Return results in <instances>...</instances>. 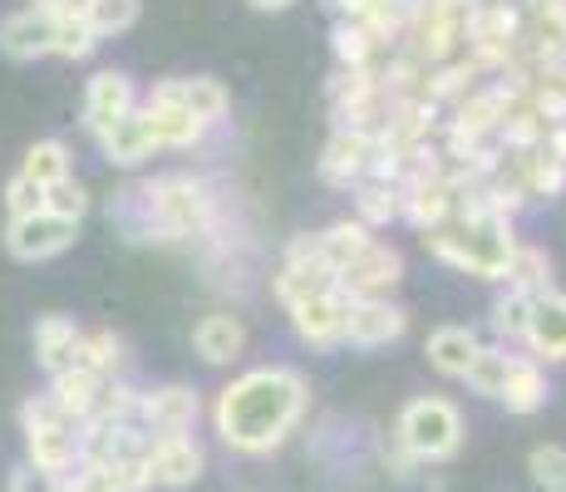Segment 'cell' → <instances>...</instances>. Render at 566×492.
<instances>
[{
  "mask_svg": "<svg viewBox=\"0 0 566 492\" xmlns=\"http://www.w3.org/2000/svg\"><path fill=\"white\" fill-rule=\"evenodd\" d=\"M306 414H311V385L301 369L256 365V369H242L232 385L217 389L212 429L232 453L266 458L301 429Z\"/></svg>",
  "mask_w": 566,
  "mask_h": 492,
  "instance_id": "cell-1",
  "label": "cell"
},
{
  "mask_svg": "<svg viewBox=\"0 0 566 492\" xmlns=\"http://www.w3.org/2000/svg\"><path fill=\"white\" fill-rule=\"evenodd\" d=\"M217 222V197L192 172H163L108 197V227L124 242H192Z\"/></svg>",
  "mask_w": 566,
  "mask_h": 492,
  "instance_id": "cell-2",
  "label": "cell"
},
{
  "mask_svg": "<svg viewBox=\"0 0 566 492\" xmlns=\"http://www.w3.org/2000/svg\"><path fill=\"white\" fill-rule=\"evenodd\" d=\"M423 247H429L443 266L463 271V276L503 281L507 261H513V251H517V232H513V217L473 212V207H463V192H459V212L443 227L423 232Z\"/></svg>",
  "mask_w": 566,
  "mask_h": 492,
  "instance_id": "cell-3",
  "label": "cell"
},
{
  "mask_svg": "<svg viewBox=\"0 0 566 492\" xmlns=\"http://www.w3.org/2000/svg\"><path fill=\"white\" fill-rule=\"evenodd\" d=\"M20 433H25V463L45 468L54 478L80 473V448H84V423H74L50 394L20 404Z\"/></svg>",
  "mask_w": 566,
  "mask_h": 492,
  "instance_id": "cell-4",
  "label": "cell"
},
{
  "mask_svg": "<svg viewBox=\"0 0 566 492\" xmlns=\"http://www.w3.org/2000/svg\"><path fill=\"white\" fill-rule=\"evenodd\" d=\"M389 439L405 443L423 468L449 463V458L463 448V414H459V404L443 399V394H419V399H409L405 409H399Z\"/></svg>",
  "mask_w": 566,
  "mask_h": 492,
  "instance_id": "cell-5",
  "label": "cell"
},
{
  "mask_svg": "<svg viewBox=\"0 0 566 492\" xmlns=\"http://www.w3.org/2000/svg\"><path fill=\"white\" fill-rule=\"evenodd\" d=\"M483 0H419L409 20V35L399 50H409L413 60H423L429 70L468 54V25H473Z\"/></svg>",
  "mask_w": 566,
  "mask_h": 492,
  "instance_id": "cell-6",
  "label": "cell"
},
{
  "mask_svg": "<svg viewBox=\"0 0 566 492\" xmlns=\"http://www.w3.org/2000/svg\"><path fill=\"white\" fill-rule=\"evenodd\" d=\"M331 291H335V271L321 261V242H315V232L291 237L276 281H271V295H276L286 311H296V305L315 301V295H331Z\"/></svg>",
  "mask_w": 566,
  "mask_h": 492,
  "instance_id": "cell-7",
  "label": "cell"
},
{
  "mask_svg": "<svg viewBox=\"0 0 566 492\" xmlns=\"http://www.w3.org/2000/svg\"><path fill=\"white\" fill-rule=\"evenodd\" d=\"M399 281H405V257L389 242H379V237L345 271H335V291H340L345 301H385Z\"/></svg>",
  "mask_w": 566,
  "mask_h": 492,
  "instance_id": "cell-8",
  "label": "cell"
},
{
  "mask_svg": "<svg viewBox=\"0 0 566 492\" xmlns=\"http://www.w3.org/2000/svg\"><path fill=\"white\" fill-rule=\"evenodd\" d=\"M148 488H163V492H182L192 488L198 478L207 473V453L192 433H172V439H154L148 443Z\"/></svg>",
  "mask_w": 566,
  "mask_h": 492,
  "instance_id": "cell-9",
  "label": "cell"
},
{
  "mask_svg": "<svg viewBox=\"0 0 566 492\" xmlns=\"http://www.w3.org/2000/svg\"><path fill=\"white\" fill-rule=\"evenodd\" d=\"M202 414L198 389L188 385H158L138 399V423H144L148 439H172V433H192Z\"/></svg>",
  "mask_w": 566,
  "mask_h": 492,
  "instance_id": "cell-10",
  "label": "cell"
},
{
  "mask_svg": "<svg viewBox=\"0 0 566 492\" xmlns=\"http://www.w3.org/2000/svg\"><path fill=\"white\" fill-rule=\"evenodd\" d=\"M74 237H80V227L54 217V212H35V217L6 222V251L15 261H50V257H60V251H70Z\"/></svg>",
  "mask_w": 566,
  "mask_h": 492,
  "instance_id": "cell-11",
  "label": "cell"
},
{
  "mask_svg": "<svg viewBox=\"0 0 566 492\" xmlns=\"http://www.w3.org/2000/svg\"><path fill=\"white\" fill-rule=\"evenodd\" d=\"M128 114H138V90L124 70H99L84 90V128L94 134V144L108 134L114 124H124Z\"/></svg>",
  "mask_w": 566,
  "mask_h": 492,
  "instance_id": "cell-12",
  "label": "cell"
},
{
  "mask_svg": "<svg viewBox=\"0 0 566 492\" xmlns=\"http://www.w3.org/2000/svg\"><path fill=\"white\" fill-rule=\"evenodd\" d=\"M148 98H168V104H182L198 124L217 128L227 118V108H232V94H227L222 80H212V74H178V80H158L154 94Z\"/></svg>",
  "mask_w": 566,
  "mask_h": 492,
  "instance_id": "cell-13",
  "label": "cell"
},
{
  "mask_svg": "<svg viewBox=\"0 0 566 492\" xmlns=\"http://www.w3.org/2000/svg\"><path fill=\"white\" fill-rule=\"evenodd\" d=\"M375 138L355 134V128H335L321 148V182L331 188H360L369 178V163H375Z\"/></svg>",
  "mask_w": 566,
  "mask_h": 492,
  "instance_id": "cell-14",
  "label": "cell"
},
{
  "mask_svg": "<svg viewBox=\"0 0 566 492\" xmlns=\"http://www.w3.org/2000/svg\"><path fill=\"white\" fill-rule=\"evenodd\" d=\"M409 331V311L399 301H350V315H345V345L355 349H379L395 345L399 335Z\"/></svg>",
  "mask_w": 566,
  "mask_h": 492,
  "instance_id": "cell-15",
  "label": "cell"
},
{
  "mask_svg": "<svg viewBox=\"0 0 566 492\" xmlns=\"http://www.w3.org/2000/svg\"><path fill=\"white\" fill-rule=\"evenodd\" d=\"M522 345L537 365H566V291H547L532 301Z\"/></svg>",
  "mask_w": 566,
  "mask_h": 492,
  "instance_id": "cell-16",
  "label": "cell"
},
{
  "mask_svg": "<svg viewBox=\"0 0 566 492\" xmlns=\"http://www.w3.org/2000/svg\"><path fill=\"white\" fill-rule=\"evenodd\" d=\"M0 54L15 64L54 54V15L40 6H25V10H15V15H6L0 20Z\"/></svg>",
  "mask_w": 566,
  "mask_h": 492,
  "instance_id": "cell-17",
  "label": "cell"
},
{
  "mask_svg": "<svg viewBox=\"0 0 566 492\" xmlns=\"http://www.w3.org/2000/svg\"><path fill=\"white\" fill-rule=\"evenodd\" d=\"M286 315H291L296 335L311 349H340L345 345V315H350V301H345L340 291L315 295V301L296 305V311H286Z\"/></svg>",
  "mask_w": 566,
  "mask_h": 492,
  "instance_id": "cell-18",
  "label": "cell"
},
{
  "mask_svg": "<svg viewBox=\"0 0 566 492\" xmlns=\"http://www.w3.org/2000/svg\"><path fill=\"white\" fill-rule=\"evenodd\" d=\"M192 349H198L202 365H237L247 349V325L232 311H207L192 325Z\"/></svg>",
  "mask_w": 566,
  "mask_h": 492,
  "instance_id": "cell-19",
  "label": "cell"
},
{
  "mask_svg": "<svg viewBox=\"0 0 566 492\" xmlns=\"http://www.w3.org/2000/svg\"><path fill=\"white\" fill-rule=\"evenodd\" d=\"M80 341H84V331L70 321V315H40L35 331H30V345H35V365L45 369L50 379L64 375V369H74Z\"/></svg>",
  "mask_w": 566,
  "mask_h": 492,
  "instance_id": "cell-20",
  "label": "cell"
},
{
  "mask_svg": "<svg viewBox=\"0 0 566 492\" xmlns=\"http://www.w3.org/2000/svg\"><path fill=\"white\" fill-rule=\"evenodd\" d=\"M138 114H144L148 134H154V148H192L207 138V124H198L188 108L168 104V98H144Z\"/></svg>",
  "mask_w": 566,
  "mask_h": 492,
  "instance_id": "cell-21",
  "label": "cell"
},
{
  "mask_svg": "<svg viewBox=\"0 0 566 492\" xmlns=\"http://www.w3.org/2000/svg\"><path fill=\"white\" fill-rule=\"evenodd\" d=\"M478 349H483V341H478L468 325H439V331L429 335V345H423V355H429V365L439 369V375L468 379V369H473Z\"/></svg>",
  "mask_w": 566,
  "mask_h": 492,
  "instance_id": "cell-22",
  "label": "cell"
},
{
  "mask_svg": "<svg viewBox=\"0 0 566 492\" xmlns=\"http://www.w3.org/2000/svg\"><path fill=\"white\" fill-rule=\"evenodd\" d=\"M99 153L114 168H138L144 158H154V134H148V124H144V114H128L124 124H114L108 134L99 138Z\"/></svg>",
  "mask_w": 566,
  "mask_h": 492,
  "instance_id": "cell-23",
  "label": "cell"
},
{
  "mask_svg": "<svg viewBox=\"0 0 566 492\" xmlns=\"http://www.w3.org/2000/svg\"><path fill=\"white\" fill-rule=\"evenodd\" d=\"M547 394H552V385H547V369L537 365L532 355H517L513 359V375H507V389H503V409L507 414H537L542 404H547Z\"/></svg>",
  "mask_w": 566,
  "mask_h": 492,
  "instance_id": "cell-24",
  "label": "cell"
},
{
  "mask_svg": "<svg viewBox=\"0 0 566 492\" xmlns=\"http://www.w3.org/2000/svg\"><path fill=\"white\" fill-rule=\"evenodd\" d=\"M405 217V182H379V178H365L355 188V222H365L369 232L375 227H389Z\"/></svg>",
  "mask_w": 566,
  "mask_h": 492,
  "instance_id": "cell-25",
  "label": "cell"
},
{
  "mask_svg": "<svg viewBox=\"0 0 566 492\" xmlns=\"http://www.w3.org/2000/svg\"><path fill=\"white\" fill-rule=\"evenodd\" d=\"M99 389H104V379H94L90 369H64V375L50 379L45 394L60 404L64 414H70L74 423H90L94 419V404H99Z\"/></svg>",
  "mask_w": 566,
  "mask_h": 492,
  "instance_id": "cell-26",
  "label": "cell"
},
{
  "mask_svg": "<svg viewBox=\"0 0 566 492\" xmlns=\"http://www.w3.org/2000/svg\"><path fill=\"white\" fill-rule=\"evenodd\" d=\"M315 242H321V261H325V266L345 271L369 242H375V232H369L365 222H355V217H340V222H331L325 232H315Z\"/></svg>",
  "mask_w": 566,
  "mask_h": 492,
  "instance_id": "cell-27",
  "label": "cell"
},
{
  "mask_svg": "<svg viewBox=\"0 0 566 492\" xmlns=\"http://www.w3.org/2000/svg\"><path fill=\"white\" fill-rule=\"evenodd\" d=\"M507 291H522V295H547L557 291V281H552V257L542 247L532 242H517L513 261H507Z\"/></svg>",
  "mask_w": 566,
  "mask_h": 492,
  "instance_id": "cell-28",
  "label": "cell"
},
{
  "mask_svg": "<svg viewBox=\"0 0 566 492\" xmlns=\"http://www.w3.org/2000/svg\"><path fill=\"white\" fill-rule=\"evenodd\" d=\"M124 335L114 331H84L80 341V355H74V369H90L94 379H118L124 369Z\"/></svg>",
  "mask_w": 566,
  "mask_h": 492,
  "instance_id": "cell-29",
  "label": "cell"
},
{
  "mask_svg": "<svg viewBox=\"0 0 566 492\" xmlns=\"http://www.w3.org/2000/svg\"><path fill=\"white\" fill-rule=\"evenodd\" d=\"M513 359H517V355H507V345H483V349H478V359H473V369H468L463 385L473 389L478 399H503L507 375H513Z\"/></svg>",
  "mask_w": 566,
  "mask_h": 492,
  "instance_id": "cell-30",
  "label": "cell"
},
{
  "mask_svg": "<svg viewBox=\"0 0 566 492\" xmlns=\"http://www.w3.org/2000/svg\"><path fill=\"white\" fill-rule=\"evenodd\" d=\"M20 172H25L30 182H40V188H54V182L74 178V158H70V148H64L60 138H40V144L25 148Z\"/></svg>",
  "mask_w": 566,
  "mask_h": 492,
  "instance_id": "cell-31",
  "label": "cell"
},
{
  "mask_svg": "<svg viewBox=\"0 0 566 492\" xmlns=\"http://www.w3.org/2000/svg\"><path fill=\"white\" fill-rule=\"evenodd\" d=\"M532 301L537 295H522V291H503L493 301V335L503 345H522V335H527V315H532Z\"/></svg>",
  "mask_w": 566,
  "mask_h": 492,
  "instance_id": "cell-32",
  "label": "cell"
},
{
  "mask_svg": "<svg viewBox=\"0 0 566 492\" xmlns=\"http://www.w3.org/2000/svg\"><path fill=\"white\" fill-rule=\"evenodd\" d=\"M99 50V35L90 30V20L84 15H54V54L60 60H90V54Z\"/></svg>",
  "mask_w": 566,
  "mask_h": 492,
  "instance_id": "cell-33",
  "label": "cell"
},
{
  "mask_svg": "<svg viewBox=\"0 0 566 492\" xmlns=\"http://www.w3.org/2000/svg\"><path fill=\"white\" fill-rule=\"evenodd\" d=\"M84 20H90V30L99 40H114V35H124V30L138 25V0H90Z\"/></svg>",
  "mask_w": 566,
  "mask_h": 492,
  "instance_id": "cell-34",
  "label": "cell"
},
{
  "mask_svg": "<svg viewBox=\"0 0 566 492\" xmlns=\"http://www.w3.org/2000/svg\"><path fill=\"white\" fill-rule=\"evenodd\" d=\"M527 473L542 492H566V448L562 443H537L527 453Z\"/></svg>",
  "mask_w": 566,
  "mask_h": 492,
  "instance_id": "cell-35",
  "label": "cell"
},
{
  "mask_svg": "<svg viewBox=\"0 0 566 492\" xmlns=\"http://www.w3.org/2000/svg\"><path fill=\"white\" fill-rule=\"evenodd\" d=\"M45 212H54V217H64V222L80 227L84 212H90V188H84L80 178L54 182V188H45Z\"/></svg>",
  "mask_w": 566,
  "mask_h": 492,
  "instance_id": "cell-36",
  "label": "cell"
},
{
  "mask_svg": "<svg viewBox=\"0 0 566 492\" xmlns=\"http://www.w3.org/2000/svg\"><path fill=\"white\" fill-rule=\"evenodd\" d=\"M6 212H10V222H15V217H35V212H45V188H40V182H30L25 172H15V178L6 182Z\"/></svg>",
  "mask_w": 566,
  "mask_h": 492,
  "instance_id": "cell-37",
  "label": "cell"
},
{
  "mask_svg": "<svg viewBox=\"0 0 566 492\" xmlns=\"http://www.w3.org/2000/svg\"><path fill=\"white\" fill-rule=\"evenodd\" d=\"M60 488H64V478L45 473V468H30V463L10 468V483H6V492H60Z\"/></svg>",
  "mask_w": 566,
  "mask_h": 492,
  "instance_id": "cell-38",
  "label": "cell"
},
{
  "mask_svg": "<svg viewBox=\"0 0 566 492\" xmlns=\"http://www.w3.org/2000/svg\"><path fill=\"white\" fill-rule=\"evenodd\" d=\"M379 458H385L389 478H399V483H413V478H419V473H423V463H419V458H413V453H409V448H405V443H395V439H389V443H385V453H379Z\"/></svg>",
  "mask_w": 566,
  "mask_h": 492,
  "instance_id": "cell-39",
  "label": "cell"
},
{
  "mask_svg": "<svg viewBox=\"0 0 566 492\" xmlns=\"http://www.w3.org/2000/svg\"><path fill=\"white\" fill-rule=\"evenodd\" d=\"M30 6L50 10V15H84V10H90V0H30Z\"/></svg>",
  "mask_w": 566,
  "mask_h": 492,
  "instance_id": "cell-40",
  "label": "cell"
},
{
  "mask_svg": "<svg viewBox=\"0 0 566 492\" xmlns=\"http://www.w3.org/2000/svg\"><path fill=\"white\" fill-rule=\"evenodd\" d=\"M542 148H547L552 158L566 168V118H562V124H552V134H547V144H542Z\"/></svg>",
  "mask_w": 566,
  "mask_h": 492,
  "instance_id": "cell-41",
  "label": "cell"
},
{
  "mask_svg": "<svg viewBox=\"0 0 566 492\" xmlns=\"http://www.w3.org/2000/svg\"><path fill=\"white\" fill-rule=\"evenodd\" d=\"M84 483V492H128V488H118V483H108V478H99V473H74Z\"/></svg>",
  "mask_w": 566,
  "mask_h": 492,
  "instance_id": "cell-42",
  "label": "cell"
},
{
  "mask_svg": "<svg viewBox=\"0 0 566 492\" xmlns=\"http://www.w3.org/2000/svg\"><path fill=\"white\" fill-rule=\"evenodd\" d=\"M252 10H266V15H281V10H291L296 0H247Z\"/></svg>",
  "mask_w": 566,
  "mask_h": 492,
  "instance_id": "cell-43",
  "label": "cell"
},
{
  "mask_svg": "<svg viewBox=\"0 0 566 492\" xmlns=\"http://www.w3.org/2000/svg\"><path fill=\"white\" fill-rule=\"evenodd\" d=\"M60 492H84V483H80V478L70 473V478H64V488H60Z\"/></svg>",
  "mask_w": 566,
  "mask_h": 492,
  "instance_id": "cell-44",
  "label": "cell"
},
{
  "mask_svg": "<svg viewBox=\"0 0 566 492\" xmlns=\"http://www.w3.org/2000/svg\"><path fill=\"white\" fill-rule=\"evenodd\" d=\"M552 70H562V74H566V40H562V50H557V60H552Z\"/></svg>",
  "mask_w": 566,
  "mask_h": 492,
  "instance_id": "cell-45",
  "label": "cell"
}]
</instances>
